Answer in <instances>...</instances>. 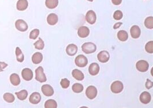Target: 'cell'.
Listing matches in <instances>:
<instances>
[{"label": "cell", "mask_w": 153, "mask_h": 108, "mask_svg": "<svg viewBox=\"0 0 153 108\" xmlns=\"http://www.w3.org/2000/svg\"><path fill=\"white\" fill-rule=\"evenodd\" d=\"M146 87L147 89H150L153 87V82L149 79H146Z\"/></svg>", "instance_id": "obj_36"}, {"label": "cell", "mask_w": 153, "mask_h": 108, "mask_svg": "<svg viewBox=\"0 0 153 108\" xmlns=\"http://www.w3.org/2000/svg\"><path fill=\"white\" fill-rule=\"evenodd\" d=\"M122 2V0H112V2L115 5H119Z\"/></svg>", "instance_id": "obj_37"}, {"label": "cell", "mask_w": 153, "mask_h": 108, "mask_svg": "<svg viewBox=\"0 0 153 108\" xmlns=\"http://www.w3.org/2000/svg\"><path fill=\"white\" fill-rule=\"evenodd\" d=\"M145 50L149 54H153V41H150L146 43Z\"/></svg>", "instance_id": "obj_32"}, {"label": "cell", "mask_w": 153, "mask_h": 108, "mask_svg": "<svg viewBox=\"0 0 153 108\" xmlns=\"http://www.w3.org/2000/svg\"><path fill=\"white\" fill-rule=\"evenodd\" d=\"M117 36L118 39L121 41H126L128 39V33L124 30H121L117 32Z\"/></svg>", "instance_id": "obj_23"}, {"label": "cell", "mask_w": 153, "mask_h": 108, "mask_svg": "<svg viewBox=\"0 0 153 108\" xmlns=\"http://www.w3.org/2000/svg\"><path fill=\"white\" fill-rule=\"evenodd\" d=\"M88 1H89L90 2H92V1H93V0H88Z\"/></svg>", "instance_id": "obj_41"}, {"label": "cell", "mask_w": 153, "mask_h": 108, "mask_svg": "<svg viewBox=\"0 0 153 108\" xmlns=\"http://www.w3.org/2000/svg\"><path fill=\"white\" fill-rule=\"evenodd\" d=\"M47 21L49 25H54L58 21V17L55 13H51L48 16L47 18Z\"/></svg>", "instance_id": "obj_19"}, {"label": "cell", "mask_w": 153, "mask_h": 108, "mask_svg": "<svg viewBox=\"0 0 153 108\" xmlns=\"http://www.w3.org/2000/svg\"><path fill=\"white\" fill-rule=\"evenodd\" d=\"M70 81L67 78H64L61 81V85L62 88L64 89H67L70 86Z\"/></svg>", "instance_id": "obj_35"}, {"label": "cell", "mask_w": 153, "mask_h": 108, "mask_svg": "<svg viewBox=\"0 0 153 108\" xmlns=\"http://www.w3.org/2000/svg\"><path fill=\"white\" fill-rule=\"evenodd\" d=\"M16 58H17V60L19 62L21 63L24 60V55H23L21 50L20 49V48L18 47L16 48Z\"/></svg>", "instance_id": "obj_25"}, {"label": "cell", "mask_w": 153, "mask_h": 108, "mask_svg": "<svg viewBox=\"0 0 153 108\" xmlns=\"http://www.w3.org/2000/svg\"><path fill=\"white\" fill-rule=\"evenodd\" d=\"M86 96L90 99H93L97 96V89L94 86H89L86 90Z\"/></svg>", "instance_id": "obj_6"}, {"label": "cell", "mask_w": 153, "mask_h": 108, "mask_svg": "<svg viewBox=\"0 0 153 108\" xmlns=\"http://www.w3.org/2000/svg\"><path fill=\"white\" fill-rule=\"evenodd\" d=\"M89 28L85 26H81L78 29V35L81 38H85L89 35Z\"/></svg>", "instance_id": "obj_12"}, {"label": "cell", "mask_w": 153, "mask_h": 108, "mask_svg": "<svg viewBox=\"0 0 153 108\" xmlns=\"http://www.w3.org/2000/svg\"><path fill=\"white\" fill-rule=\"evenodd\" d=\"M86 20L89 24L93 25L96 21V13L92 10H90L86 14Z\"/></svg>", "instance_id": "obj_9"}, {"label": "cell", "mask_w": 153, "mask_h": 108, "mask_svg": "<svg viewBox=\"0 0 153 108\" xmlns=\"http://www.w3.org/2000/svg\"><path fill=\"white\" fill-rule=\"evenodd\" d=\"M82 50L86 54H90L95 52L97 50V46L92 42L85 43L82 46Z\"/></svg>", "instance_id": "obj_1"}, {"label": "cell", "mask_w": 153, "mask_h": 108, "mask_svg": "<svg viewBox=\"0 0 153 108\" xmlns=\"http://www.w3.org/2000/svg\"><path fill=\"white\" fill-rule=\"evenodd\" d=\"M123 13L121 11L117 10L116 11H115L114 14V18L116 20H120L123 18Z\"/></svg>", "instance_id": "obj_34"}, {"label": "cell", "mask_w": 153, "mask_h": 108, "mask_svg": "<svg viewBox=\"0 0 153 108\" xmlns=\"http://www.w3.org/2000/svg\"><path fill=\"white\" fill-rule=\"evenodd\" d=\"M151 75H152V77H153V67H152V70H151Z\"/></svg>", "instance_id": "obj_39"}, {"label": "cell", "mask_w": 153, "mask_h": 108, "mask_svg": "<svg viewBox=\"0 0 153 108\" xmlns=\"http://www.w3.org/2000/svg\"><path fill=\"white\" fill-rule=\"evenodd\" d=\"M46 6L49 9H55L58 5V0H46Z\"/></svg>", "instance_id": "obj_24"}, {"label": "cell", "mask_w": 153, "mask_h": 108, "mask_svg": "<svg viewBox=\"0 0 153 108\" xmlns=\"http://www.w3.org/2000/svg\"><path fill=\"white\" fill-rule=\"evenodd\" d=\"M41 96L38 92L33 93L29 97V102L32 104H38L41 101Z\"/></svg>", "instance_id": "obj_17"}, {"label": "cell", "mask_w": 153, "mask_h": 108, "mask_svg": "<svg viewBox=\"0 0 153 108\" xmlns=\"http://www.w3.org/2000/svg\"><path fill=\"white\" fill-rule=\"evenodd\" d=\"M41 92L44 96L51 97L54 94V91L52 87L49 84H44L41 87Z\"/></svg>", "instance_id": "obj_11"}, {"label": "cell", "mask_w": 153, "mask_h": 108, "mask_svg": "<svg viewBox=\"0 0 153 108\" xmlns=\"http://www.w3.org/2000/svg\"><path fill=\"white\" fill-rule=\"evenodd\" d=\"M15 94L17 96L19 99L21 101L25 100L28 96V92L26 90H23L19 92L15 93Z\"/></svg>", "instance_id": "obj_26"}, {"label": "cell", "mask_w": 153, "mask_h": 108, "mask_svg": "<svg viewBox=\"0 0 153 108\" xmlns=\"http://www.w3.org/2000/svg\"><path fill=\"white\" fill-rule=\"evenodd\" d=\"M34 46L35 48L39 50L43 49V48L44 47V43L41 38H39L38 40L34 43Z\"/></svg>", "instance_id": "obj_31"}, {"label": "cell", "mask_w": 153, "mask_h": 108, "mask_svg": "<svg viewBox=\"0 0 153 108\" xmlns=\"http://www.w3.org/2000/svg\"><path fill=\"white\" fill-rule=\"evenodd\" d=\"M88 108V107H81V108Z\"/></svg>", "instance_id": "obj_40"}, {"label": "cell", "mask_w": 153, "mask_h": 108, "mask_svg": "<svg viewBox=\"0 0 153 108\" xmlns=\"http://www.w3.org/2000/svg\"><path fill=\"white\" fill-rule=\"evenodd\" d=\"M15 26L18 31H21V32H25L28 28V24H26V23L25 21H24L21 19L17 20L16 21Z\"/></svg>", "instance_id": "obj_7"}, {"label": "cell", "mask_w": 153, "mask_h": 108, "mask_svg": "<svg viewBox=\"0 0 153 108\" xmlns=\"http://www.w3.org/2000/svg\"><path fill=\"white\" fill-rule=\"evenodd\" d=\"M100 72V66L97 63H92L89 67V72L92 76L97 75Z\"/></svg>", "instance_id": "obj_14"}, {"label": "cell", "mask_w": 153, "mask_h": 108, "mask_svg": "<svg viewBox=\"0 0 153 108\" xmlns=\"http://www.w3.org/2000/svg\"><path fill=\"white\" fill-rule=\"evenodd\" d=\"M75 63L76 66L83 68L87 66L88 63V60L85 56L83 55H79L75 59Z\"/></svg>", "instance_id": "obj_3"}, {"label": "cell", "mask_w": 153, "mask_h": 108, "mask_svg": "<svg viewBox=\"0 0 153 108\" xmlns=\"http://www.w3.org/2000/svg\"><path fill=\"white\" fill-rule=\"evenodd\" d=\"M10 81L13 86H18L19 84H20L21 82L19 76L16 73H13L11 75Z\"/></svg>", "instance_id": "obj_22"}, {"label": "cell", "mask_w": 153, "mask_h": 108, "mask_svg": "<svg viewBox=\"0 0 153 108\" xmlns=\"http://www.w3.org/2000/svg\"><path fill=\"white\" fill-rule=\"evenodd\" d=\"M21 75L23 78L26 81H29L32 79L34 77V74L32 71L28 68H25L21 72Z\"/></svg>", "instance_id": "obj_10"}, {"label": "cell", "mask_w": 153, "mask_h": 108, "mask_svg": "<svg viewBox=\"0 0 153 108\" xmlns=\"http://www.w3.org/2000/svg\"><path fill=\"white\" fill-rule=\"evenodd\" d=\"M72 75L76 80L79 81L84 80V79L85 78V76H84V74H83V72L78 69H74L73 70Z\"/></svg>", "instance_id": "obj_20"}, {"label": "cell", "mask_w": 153, "mask_h": 108, "mask_svg": "<svg viewBox=\"0 0 153 108\" xmlns=\"http://www.w3.org/2000/svg\"><path fill=\"white\" fill-rule=\"evenodd\" d=\"M136 68L140 72H146L149 70V64L146 60H139L136 64Z\"/></svg>", "instance_id": "obj_5"}, {"label": "cell", "mask_w": 153, "mask_h": 108, "mask_svg": "<svg viewBox=\"0 0 153 108\" xmlns=\"http://www.w3.org/2000/svg\"><path fill=\"white\" fill-rule=\"evenodd\" d=\"M145 26L149 29H153V17L150 16L147 17L144 20Z\"/></svg>", "instance_id": "obj_28"}, {"label": "cell", "mask_w": 153, "mask_h": 108, "mask_svg": "<svg viewBox=\"0 0 153 108\" xmlns=\"http://www.w3.org/2000/svg\"><path fill=\"white\" fill-rule=\"evenodd\" d=\"M39 34H40V31L38 29H35L30 32L29 38L32 40H35L38 37Z\"/></svg>", "instance_id": "obj_33"}, {"label": "cell", "mask_w": 153, "mask_h": 108, "mask_svg": "<svg viewBox=\"0 0 153 108\" xmlns=\"http://www.w3.org/2000/svg\"><path fill=\"white\" fill-rule=\"evenodd\" d=\"M3 98H4V100L6 102H9V103H12L15 100L14 96H13L12 94H11L10 93H5L4 94Z\"/></svg>", "instance_id": "obj_30"}, {"label": "cell", "mask_w": 153, "mask_h": 108, "mask_svg": "<svg viewBox=\"0 0 153 108\" xmlns=\"http://www.w3.org/2000/svg\"><path fill=\"white\" fill-rule=\"evenodd\" d=\"M140 101L143 104H148L150 102L152 99V97L150 94L147 92H144L140 94Z\"/></svg>", "instance_id": "obj_15"}, {"label": "cell", "mask_w": 153, "mask_h": 108, "mask_svg": "<svg viewBox=\"0 0 153 108\" xmlns=\"http://www.w3.org/2000/svg\"><path fill=\"white\" fill-rule=\"evenodd\" d=\"M43 55L40 52H36L32 57V61L33 63L38 64L43 60Z\"/></svg>", "instance_id": "obj_21"}, {"label": "cell", "mask_w": 153, "mask_h": 108, "mask_svg": "<svg viewBox=\"0 0 153 108\" xmlns=\"http://www.w3.org/2000/svg\"><path fill=\"white\" fill-rule=\"evenodd\" d=\"M122 25V23H120V22L117 23L116 24H115V25H114V29H118L120 26H121Z\"/></svg>", "instance_id": "obj_38"}, {"label": "cell", "mask_w": 153, "mask_h": 108, "mask_svg": "<svg viewBox=\"0 0 153 108\" xmlns=\"http://www.w3.org/2000/svg\"><path fill=\"white\" fill-rule=\"evenodd\" d=\"M110 55L108 51H100L97 55V59L99 61L102 63H107L109 60Z\"/></svg>", "instance_id": "obj_8"}, {"label": "cell", "mask_w": 153, "mask_h": 108, "mask_svg": "<svg viewBox=\"0 0 153 108\" xmlns=\"http://www.w3.org/2000/svg\"><path fill=\"white\" fill-rule=\"evenodd\" d=\"M58 105L54 99H48L44 104L45 108H57Z\"/></svg>", "instance_id": "obj_27"}, {"label": "cell", "mask_w": 153, "mask_h": 108, "mask_svg": "<svg viewBox=\"0 0 153 108\" xmlns=\"http://www.w3.org/2000/svg\"><path fill=\"white\" fill-rule=\"evenodd\" d=\"M66 53L69 56H74L75 55L78 51V47L76 44H70L68 45L66 49Z\"/></svg>", "instance_id": "obj_16"}, {"label": "cell", "mask_w": 153, "mask_h": 108, "mask_svg": "<svg viewBox=\"0 0 153 108\" xmlns=\"http://www.w3.org/2000/svg\"><path fill=\"white\" fill-rule=\"evenodd\" d=\"M124 88L123 83L119 81H116L114 82L111 86V90L112 93L115 94H119L121 93Z\"/></svg>", "instance_id": "obj_4"}, {"label": "cell", "mask_w": 153, "mask_h": 108, "mask_svg": "<svg viewBox=\"0 0 153 108\" xmlns=\"http://www.w3.org/2000/svg\"><path fill=\"white\" fill-rule=\"evenodd\" d=\"M72 90L74 93H81L84 90V86L81 84L76 83L73 85L72 86Z\"/></svg>", "instance_id": "obj_29"}, {"label": "cell", "mask_w": 153, "mask_h": 108, "mask_svg": "<svg viewBox=\"0 0 153 108\" xmlns=\"http://www.w3.org/2000/svg\"><path fill=\"white\" fill-rule=\"evenodd\" d=\"M131 36L133 39H138L141 34L140 28L138 25H133L130 29Z\"/></svg>", "instance_id": "obj_13"}, {"label": "cell", "mask_w": 153, "mask_h": 108, "mask_svg": "<svg viewBox=\"0 0 153 108\" xmlns=\"http://www.w3.org/2000/svg\"><path fill=\"white\" fill-rule=\"evenodd\" d=\"M28 6V2L27 0H19L17 2V9L20 11H25Z\"/></svg>", "instance_id": "obj_18"}, {"label": "cell", "mask_w": 153, "mask_h": 108, "mask_svg": "<svg viewBox=\"0 0 153 108\" xmlns=\"http://www.w3.org/2000/svg\"><path fill=\"white\" fill-rule=\"evenodd\" d=\"M36 73V77L35 79L39 82L43 83L47 81L46 76L44 72L43 68L41 66H39L35 70Z\"/></svg>", "instance_id": "obj_2"}]
</instances>
